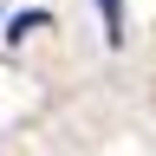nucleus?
Here are the masks:
<instances>
[{"label":"nucleus","mask_w":156,"mask_h":156,"mask_svg":"<svg viewBox=\"0 0 156 156\" xmlns=\"http://www.w3.org/2000/svg\"><path fill=\"white\" fill-rule=\"evenodd\" d=\"M26 33H46V13H13V26H7V39L20 46Z\"/></svg>","instance_id":"obj_2"},{"label":"nucleus","mask_w":156,"mask_h":156,"mask_svg":"<svg viewBox=\"0 0 156 156\" xmlns=\"http://www.w3.org/2000/svg\"><path fill=\"white\" fill-rule=\"evenodd\" d=\"M98 13H104V46H124V7L117 0H98Z\"/></svg>","instance_id":"obj_1"}]
</instances>
